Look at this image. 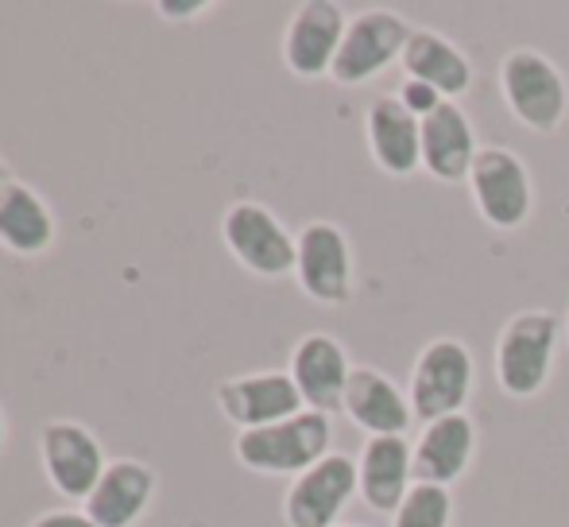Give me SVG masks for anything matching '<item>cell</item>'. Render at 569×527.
<instances>
[{
	"label": "cell",
	"instance_id": "cell-23",
	"mask_svg": "<svg viewBox=\"0 0 569 527\" xmlns=\"http://www.w3.org/2000/svg\"><path fill=\"white\" fill-rule=\"evenodd\" d=\"M396 98L403 101V106L411 109V113L419 117V121H422V117H430V113H435V109L446 101L442 93L435 90V86H427V82H415V78H403V82H399Z\"/></svg>",
	"mask_w": 569,
	"mask_h": 527
},
{
	"label": "cell",
	"instance_id": "cell-12",
	"mask_svg": "<svg viewBox=\"0 0 569 527\" xmlns=\"http://www.w3.org/2000/svg\"><path fill=\"white\" fill-rule=\"evenodd\" d=\"M213 404H218L221 419L237 427V435L240 430L271 427V422H283V419H291V415L307 411L287 369L283 372L279 369L240 372V377L218 380Z\"/></svg>",
	"mask_w": 569,
	"mask_h": 527
},
{
	"label": "cell",
	"instance_id": "cell-9",
	"mask_svg": "<svg viewBox=\"0 0 569 527\" xmlns=\"http://www.w3.org/2000/svg\"><path fill=\"white\" fill-rule=\"evenodd\" d=\"M221 241L229 257L260 279L295 276V233L263 202L240 198L221 213Z\"/></svg>",
	"mask_w": 569,
	"mask_h": 527
},
{
	"label": "cell",
	"instance_id": "cell-21",
	"mask_svg": "<svg viewBox=\"0 0 569 527\" xmlns=\"http://www.w3.org/2000/svg\"><path fill=\"white\" fill-rule=\"evenodd\" d=\"M399 67H403V78L435 86L446 101H461L465 93L472 90V82H477V70H472L469 54H465L450 36H442V31H435V28L411 31Z\"/></svg>",
	"mask_w": 569,
	"mask_h": 527
},
{
	"label": "cell",
	"instance_id": "cell-19",
	"mask_svg": "<svg viewBox=\"0 0 569 527\" xmlns=\"http://www.w3.org/2000/svg\"><path fill=\"white\" fill-rule=\"evenodd\" d=\"M54 241H59V218H54L51 202L20 179L0 187V249L36 260L47 257Z\"/></svg>",
	"mask_w": 569,
	"mask_h": 527
},
{
	"label": "cell",
	"instance_id": "cell-4",
	"mask_svg": "<svg viewBox=\"0 0 569 527\" xmlns=\"http://www.w3.org/2000/svg\"><path fill=\"white\" fill-rule=\"evenodd\" d=\"M465 187H469V202L477 206L485 226L516 233L531 221L535 182L519 151L500 148V143H480Z\"/></svg>",
	"mask_w": 569,
	"mask_h": 527
},
{
	"label": "cell",
	"instance_id": "cell-8",
	"mask_svg": "<svg viewBox=\"0 0 569 527\" xmlns=\"http://www.w3.org/2000/svg\"><path fill=\"white\" fill-rule=\"evenodd\" d=\"M39 466L43 477L62 500L86 505L90 493L98 489L101 474L109 469L106 446L86 422L51 419L39 430Z\"/></svg>",
	"mask_w": 569,
	"mask_h": 527
},
{
	"label": "cell",
	"instance_id": "cell-6",
	"mask_svg": "<svg viewBox=\"0 0 569 527\" xmlns=\"http://www.w3.org/2000/svg\"><path fill=\"white\" fill-rule=\"evenodd\" d=\"M295 284L318 307H345L357 291V257L338 221L315 218L295 233Z\"/></svg>",
	"mask_w": 569,
	"mask_h": 527
},
{
	"label": "cell",
	"instance_id": "cell-25",
	"mask_svg": "<svg viewBox=\"0 0 569 527\" xmlns=\"http://www.w3.org/2000/svg\"><path fill=\"white\" fill-rule=\"evenodd\" d=\"M28 527H98L86 516V508H47Z\"/></svg>",
	"mask_w": 569,
	"mask_h": 527
},
{
	"label": "cell",
	"instance_id": "cell-16",
	"mask_svg": "<svg viewBox=\"0 0 569 527\" xmlns=\"http://www.w3.org/2000/svg\"><path fill=\"white\" fill-rule=\"evenodd\" d=\"M159 474L140 458H117L101 474L98 489L86 500V516L98 527H136L156 505Z\"/></svg>",
	"mask_w": 569,
	"mask_h": 527
},
{
	"label": "cell",
	"instance_id": "cell-20",
	"mask_svg": "<svg viewBox=\"0 0 569 527\" xmlns=\"http://www.w3.org/2000/svg\"><path fill=\"white\" fill-rule=\"evenodd\" d=\"M480 143L469 113L457 101H442L430 117H422V171L438 182H465L472 171Z\"/></svg>",
	"mask_w": 569,
	"mask_h": 527
},
{
	"label": "cell",
	"instance_id": "cell-28",
	"mask_svg": "<svg viewBox=\"0 0 569 527\" xmlns=\"http://www.w3.org/2000/svg\"><path fill=\"white\" fill-rule=\"evenodd\" d=\"M338 527H360V524H338Z\"/></svg>",
	"mask_w": 569,
	"mask_h": 527
},
{
	"label": "cell",
	"instance_id": "cell-17",
	"mask_svg": "<svg viewBox=\"0 0 569 527\" xmlns=\"http://www.w3.org/2000/svg\"><path fill=\"white\" fill-rule=\"evenodd\" d=\"M341 415L368 438L380 435H407L411 430V399L403 388L388 377V372L372 369V365H352L349 388H345Z\"/></svg>",
	"mask_w": 569,
	"mask_h": 527
},
{
	"label": "cell",
	"instance_id": "cell-2",
	"mask_svg": "<svg viewBox=\"0 0 569 527\" xmlns=\"http://www.w3.org/2000/svg\"><path fill=\"white\" fill-rule=\"evenodd\" d=\"M333 454V419L318 411H299L271 427L240 430L232 438V458L260 477H299Z\"/></svg>",
	"mask_w": 569,
	"mask_h": 527
},
{
	"label": "cell",
	"instance_id": "cell-24",
	"mask_svg": "<svg viewBox=\"0 0 569 527\" xmlns=\"http://www.w3.org/2000/svg\"><path fill=\"white\" fill-rule=\"evenodd\" d=\"M156 12L167 23H194L213 12V0H156Z\"/></svg>",
	"mask_w": 569,
	"mask_h": 527
},
{
	"label": "cell",
	"instance_id": "cell-5",
	"mask_svg": "<svg viewBox=\"0 0 569 527\" xmlns=\"http://www.w3.org/2000/svg\"><path fill=\"white\" fill-rule=\"evenodd\" d=\"M477 392V361L461 338H435L419 349L407 377V399L419 422L461 415Z\"/></svg>",
	"mask_w": 569,
	"mask_h": 527
},
{
	"label": "cell",
	"instance_id": "cell-27",
	"mask_svg": "<svg viewBox=\"0 0 569 527\" xmlns=\"http://www.w3.org/2000/svg\"><path fill=\"white\" fill-rule=\"evenodd\" d=\"M8 443V419H4V407H0V450H4Z\"/></svg>",
	"mask_w": 569,
	"mask_h": 527
},
{
	"label": "cell",
	"instance_id": "cell-22",
	"mask_svg": "<svg viewBox=\"0 0 569 527\" xmlns=\"http://www.w3.org/2000/svg\"><path fill=\"white\" fill-rule=\"evenodd\" d=\"M391 527H453V493L442 485L415 481L391 516Z\"/></svg>",
	"mask_w": 569,
	"mask_h": 527
},
{
	"label": "cell",
	"instance_id": "cell-26",
	"mask_svg": "<svg viewBox=\"0 0 569 527\" xmlns=\"http://www.w3.org/2000/svg\"><path fill=\"white\" fill-rule=\"evenodd\" d=\"M12 182V167L4 163V156H0V187H8Z\"/></svg>",
	"mask_w": 569,
	"mask_h": 527
},
{
	"label": "cell",
	"instance_id": "cell-7",
	"mask_svg": "<svg viewBox=\"0 0 569 527\" xmlns=\"http://www.w3.org/2000/svg\"><path fill=\"white\" fill-rule=\"evenodd\" d=\"M411 31V20L403 12H396V8H365V12L349 16L330 82L368 86L372 78H380L383 70H391L403 59Z\"/></svg>",
	"mask_w": 569,
	"mask_h": 527
},
{
	"label": "cell",
	"instance_id": "cell-14",
	"mask_svg": "<svg viewBox=\"0 0 569 527\" xmlns=\"http://www.w3.org/2000/svg\"><path fill=\"white\" fill-rule=\"evenodd\" d=\"M365 143L372 163L388 179H411L415 171H422V121L396 93H380L368 106Z\"/></svg>",
	"mask_w": 569,
	"mask_h": 527
},
{
	"label": "cell",
	"instance_id": "cell-18",
	"mask_svg": "<svg viewBox=\"0 0 569 527\" xmlns=\"http://www.w3.org/2000/svg\"><path fill=\"white\" fill-rule=\"evenodd\" d=\"M415 481L419 485H450L461 481L477 458V422L469 415H446V419L422 422L415 438Z\"/></svg>",
	"mask_w": 569,
	"mask_h": 527
},
{
	"label": "cell",
	"instance_id": "cell-29",
	"mask_svg": "<svg viewBox=\"0 0 569 527\" xmlns=\"http://www.w3.org/2000/svg\"><path fill=\"white\" fill-rule=\"evenodd\" d=\"M566 338H569V318H566Z\"/></svg>",
	"mask_w": 569,
	"mask_h": 527
},
{
	"label": "cell",
	"instance_id": "cell-1",
	"mask_svg": "<svg viewBox=\"0 0 569 527\" xmlns=\"http://www.w3.org/2000/svg\"><path fill=\"white\" fill-rule=\"evenodd\" d=\"M558 334H562V318L547 307L516 310V315L500 326L496 346H492V372L503 396L535 399L550 385Z\"/></svg>",
	"mask_w": 569,
	"mask_h": 527
},
{
	"label": "cell",
	"instance_id": "cell-3",
	"mask_svg": "<svg viewBox=\"0 0 569 527\" xmlns=\"http://www.w3.org/2000/svg\"><path fill=\"white\" fill-rule=\"evenodd\" d=\"M500 98L508 113L535 136H555L569 117V82L539 47H511L500 59Z\"/></svg>",
	"mask_w": 569,
	"mask_h": 527
},
{
	"label": "cell",
	"instance_id": "cell-15",
	"mask_svg": "<svg viewBox=\"0 0 569 527\" xmlns=\"http://www.w3.org/2000/svg\"><path fill=\"white\" fill-rule=\"evenodd\" d=\"M415 485V446L407 435L365 438L357 454V489L372 513L396 516L403 497Z\"/></svg>",
	"mask_w": 569,
	"mask_h": 527
},
{
	"label": "cell",
	"instance_id": "cell-10",
	"mask_svg": "<svg viewBox=\"0 0 569 527\" xmlns=\"http://www.w3.org/2000/svg\"><path fill=\"white\" fill-rule=\"evenodd\" d=\"M345 28H349V16L341 12V4H333V0H302L291 12V20H287L283 39H279L283 67L299 82L330 78Z\"/></svg>",
	"mask_w": 569,
	"mask_h": 527
},
{
	"label": "cell",
	"instance_id": "cell-13",
	"mask_svg": "<svg viewBox=\"0 0 569 527\" xmlns=\"http://www.w3.org/2000/svg\"><path fill=\"white\" fill-rule=\"evenodd\" d=\"M287 372H291L307 411L330 415V419L341 411L345 388H349V377H352V361H349V349H345L333 334H322V330L302 334L291 349Z\"/></svg>",
	"mask_w": 569,
	"mask_h": 527
},
{
	"label": "cell",
	"instance_id": "cell-11",
	"mask_svg": "<svg viewBox=\"0 0 569 527\" xmlns=\"http://www.w3.org/2000/svg\"><path fill=\"white\" fill-rule=\"evenodd\" d=\"M357 489V458L349 454H326L318 466L299 474L283 493V524L287 527H338Z\"/></svg>",
	"mask_w": 569,
	"mask_h": 527
}]
</instances>
